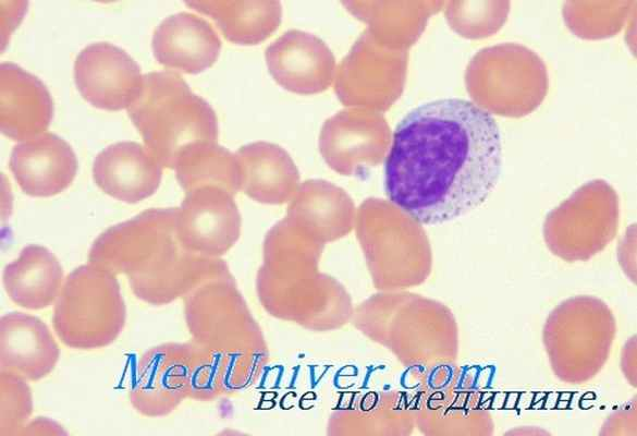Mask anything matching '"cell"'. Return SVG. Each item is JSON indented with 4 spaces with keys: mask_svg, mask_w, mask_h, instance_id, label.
I'll list each match as a JSON object with an SVG mask.
<instances>
[{
    "mask_svg": "<svg viewBox=\"0 0 637 436\" xmlns=\"http://www.w3.org/2000/svg\"><path fill=\"white\" fill-rule=\"evenodd\" d=\"M60 358V348L40 318L10 312L0 318V370L15 373L28 382L49 375Z\"/></svg>",
    "mask_w": 637,
    "mask_h": 436,
    "instance_id": "17",
    "label": "cell"
},
{
    "mask_svg": "<svg viewBox=\"0 0 637 436\" xmlns=\"http://www.w3.org/2000/svg\"><path fill=\"white\" fill-rule=\"evenodd\" d=\"M127 113L147 149L162 167L173 168L185 146L218 138L213 109L175 72L155 71L143 75L140 89L127 107Z\"/></svg>",
    "mask_w": 637,
    "mask_h": 436,
    "instance_id": "5",
    "label": "cell"
},
{
    "mask_svg": "<svg viewBox=\"0 0 637 436\" xmlns=\"http://www.w3.org/2000/svg\"><path fill=\"white\" fill-rule=\"evenodd\" d=\"M389 141V129L381 114L350 107L323 122L319 150L334 171L343 175H362L381 162Z\"/></svg>",
    "mask_w": 637,
    "mask_h": 436,
    "instance_id": "9",
    "label": "cell"
},
{
    "mask_svg": "<svg viewBox=\"0 0 637 436\" xmlns=\"http://www.w3.org/2000/svg\"><path fill=\"white\" fill-rule=\"evenodd\" d=\"M273 80L296 94H317L334 81L336 62L328 45L316 35L290 29L272 41L265 52Z\"/></svg>",
    "mask_w": 637,
    "mask_h": 436,
    "instance_id": "13",
    "label": "cell"
},
{
    "mask_svg": "<svg viewBox=\"0 0 637 436\" xmlns=\"http://www.w3.org/2000/svg\"><path fill=\"white\" fill-rule=\"evenodd\" d=\"M355 216V205L344 190L313 179L299 184L285 218L308 238L324 244L350 233Z\"/></svg>",
    "mask_w": 637,
    "mask_h": 436,
    "instance_id": "18",
    "label": "cell"
},
{
    "mask_svg": "<svg viewBox=\"0 0 637 436\" xmlns=\"http://www.w3.org/2000/svg\"><path fill=\"white\" fill-rule=\"evenodd\" d=\"M28 380L7 371L0 373V435L23 434L33 412L32 390Z\"/></svg>",
    "mask_w": 637,
    "mask_h": 436,
    "instance_id": "26",
    "label": "cell"
},
{
    "mask_svg": "<svg viewBox=\"0 0 637 436\" xmlns=\"http://www.w3.org/2000/svg\"><path fill=\"white\" fill-rule=\"evenodd\" d=\"M53 116V101L47 86L34 74L13 62L0 64V126L20 141L42 133Z\"/></svg>",
    "mask_w": 637,
    "mask_h": 436,
    "instance_id": "19",
    "label": "cell"
},
{
    "mask_svg": "<svg viewBox=\"0 0 637 436\" xmlns=\"http://www.w3.org/2000/svg\"><path fill=\"white\" fill-rule=\"evenodd\" d=\"M177 207L149 208L100 233L88 251V262L124 275L134 295L150 305L184 298L201 282L230 274L220 257L182 246L176 237Z\"/></svg>",
    "mask_w": 637,
    "mask_h": 436,
    "instance_id": "2",
    "label": "cell"
},
{
    "mask_svg": "<svg viewBox=\"0 0 637 436\" xmlns=\"http://www.w3.org/2000/svg\"><path fill=\"white\" fill-rule=\"evenodd\" d=\"M176 237L182 246L209 257H220L238 240L241 214L233 194L217 185L185 192L177 207Z\"/></svg>",
    "mask_w": 637,
    "mask_h": 436,
    "instance_id": "10",
    "label": "cell"
},
{
    "mask_svg": "<svg viewBox=\"0 0 637 436\" xmlns=\"http://www.w3.org/2000/svg\"><path fill=\"white\" fill-rule=\"evenodd\" d=\"M93 177L106 194L134 204L157 191L162 166L139 143L121 141L110 144L97 154L93 164Z\"/></svg>",
    "mask_w": 637,
    "mask_h": 436,
    "instance_id": "16",
    "label": "cell"
},
{
    "mask_svg": "<svg viewBox=\"0 0 637 436\" xmlns=\"http://www.w3.org/2000/svg\"><path fill=\"white\" fill-rule=\"evenodd\" d=\"M173 168L185 192L201 185H217L233 195L241 190L235 154L216 142L185 146L177 154Z\"/></svg>",
    "mask_w": 637,
    "mask_h": 436,
    "instance_id": "25",
    "label": "cell"
},
{
    "mask_svg": "<svg viewBox=\"0 0 637 436\" xmlns=\"http://www.w3.org/2000/svg\"><path fill=\"white\" fill-rule=\"evenodd\" d=\"M74 80L93 106L120 110L137 96L143 75L138 63L124 49L108 41H95L76 56Z\"/></svg>",
    "mask_w": 637,
    "mask_h": 436,
    "instance_id": "12",
    "label": "cell"
},
{
    "mask_svg": "<svg viewBox=\"0 0 637 436\" xmlns=\"http://www.w3.org/2000/svg\"><path fill=\"white\" fill-rule=\"evenodd\" d=\"M151 47L160 64L185 73H199L216 62L221 40L206 20L182 11L158 24Z\"/></svg>",
    "mask_w": 637,
    "mask_h": 436,
    "instance_id": "20",
    "label": "cell"
},
{
    "mask_svg": "<svg viewBox=\"0 0 637 436\" xmlns=\"http://www.w3.org/2000/svg\"><path fill=\"white\" fill-rule=\"evenodd\" d=\"M502 142L493 116L456 97L412 109L396 125L384 164L389 201L420 225L479 207L495 187Z\"/></svg>",
    "mask_w": 637,
    "mask_h": 436,
    "instance_id": "1",
    "label": "cell"
},
{
    "mask_svg": "<svg viewBox=\"0 0 637 436\" xmlns=\"http://www.w3.org/2000/svg\"><path fill=\"white\" fill-rule=\"evenodd\" d=\"M128 398L146 417L167 416L188 398L183 342L161 343L140 356Z\"/></svg>",
    "mask_w": 637,
    "mask_h": 436,
    "instance_id": "14",
    "label": "cell"
},
{
    "mask_svg": "<svg viewBox=\"0 0 637 436\" xmlns=\"http://www.w3.org/2000/svg\"><path fill=\"white\" fill-rule=\"evenodd\" d=\"M240 186L256 202L283 204L299 186L298 169L281 146L258 141L240 147L235 153Z\"/></svg>",
    "mask_w": 637,
    "mask_h": 436,
    "instance_id": "21",
    "label": "cell"
},
{
    "mask_svg": "<svg viewBox=\"0 0 637 436\" xmlns=\"http://www.w3.org/2000/svg\"><path fill=\"white\" fill-rule=\"evenodd\" d=\"M9 168L25 194L48 197L72 183L77 159L66 141L54 133L42 132L12 148Z\"/></svg>",
    "mask_w": 637,
    "mask_h": 436,
    "instance_id": "15",
    "label": "cell"
},
{
    "mask_svg": "<svg viewBox=\"0 0 637 436\" xmlns=\"http://www.w3.org/2000/svg\"><path fill=\"white\" fill-rule=\"evenodd\" d=\"M355 325L396 359L420 373L455 363L458 329L452 312L442 303L405 291L373 295L357 308Z\"/></svg>",
    "mask_w": 637,
    "mask_h": 436,
    "instance_id": "3",
    "label": "cell"
},
{
    "mask_svg": "<svg viewBox=\"0 0 637 436\" xmlns=\"http://www.w3.org/2000/svg\"><path fill=\"white\" fill-rule=\"evenodd\" d=\"M126 313L117 276L88 262L64 279L53 303L51 322L64 346L93 350L117 340L125 326Z\"/></svg>",
    "mask_w": 637,
    "mask_h": 436,
    "instance_id": "6",
    "label": "cell"
},
{
    "mask_svg": "<svg viewBox=\"0 0 637 436\" xmlns=\"http://www.w3.org/2000/svg\"><path fill=\"white\" fill-rule=\"evenodd\" d=\"M2 282L13 303L37 311L56 302L64 282V272L49 249L28 244L15 259L5 265Z\"/></svg>",
    "mask_w": 637,
    "mask_h": 436,
    "instance_id": "22",
    "label": "cell"
},
{
    "mask_svg": "<svg viewBox=\"0 0 637 436\" xmlns=\"http://www.w3.org/2000/svg\"><path fill=\"white\" fill-rule=\"evenodd\" d=\"M615 332V318L603 301L578 295L560 303L542 331L555 376L568 384L595 377L608 361Z\"/></svg>",
    "mask_w": 637,
    "mask_h": 436,
    "instance_id": "7",
    "label": "cell"
},
{
    "mask_svg": "<svg viewBox=\"0 0 637 436\" xmlns=\"http://www.w3.org/2000/svg\"><path fill=\"white\" fill-rule=\"evenodd\" d=\"M183 304L192 340L224 359L233 391L248 386L262 367L266 344L231 272L201 282Z\"/></svg>",
    "mask_w": 637,
    "mask_h": 436,
    "instance_id": "4",
    "label": "cell"
},
{
    "mask_svg": "<svg viewBox=\"0 0 637 436\" xmlns=\"http://www.w3.org/2000/svg\"><path fill=\"white\" fill-rule=\"evenodd\" d=\"M185 4L211 16L225 38L241 45H255L280 25L282 4L268 0H189Z\"/></svg>",
    "mask_w": 637,
    "mask_h": 436,
    "instance_id": "24",
    "label": "cell"
},
{
    "mask_svg": "<svg viewBox=\"0 0 637 436\" xmlns=\"http://www.w3.org/2000/svg\"><path fill=\"white\" fill-rule=\"evenodd\" d=\"M377 217L369 198L366 199ZM379 223L362 204L357 213V238L364 251L373 284L382 291H400L422 283L430 274V253L406 246L395 229Z\"/></svg>",
    "mask_w": 637,
    "mask_h": 436,
    "instance_id": "11",
    "label": "cell"
},
{
    "mask_svg": "<svg viewBox=\"0 0 637 436\" xmlns=\"http://www.w3.org/2000/svg\"><path fill=\"white\" fill-rule=\"evenodd\" d=\"M415 424L426 435H491L494 424L481 393L455 363L421 373Z\"/></svg>",
    "mask_w": 637,
    "mask_h": 436,
    "instance_id": "8",
    "label": "cell"
},
{
    "mask_svg": "<svg viewBox=\"0 0 637 436\" xmlns=\"http://www.w3.org/2000/svg\"><path fill=\"white\" fill-rule=\"evenodd\" d=\"M383 58L379 44L366 29L336 68L335 93L343 104L373 111L385 106Z\"/></svg>",
    "mask_w": 637,
    "mask_h": 436,
    "instance_id": "23",
    "label": "cell"
}]
</instances>
